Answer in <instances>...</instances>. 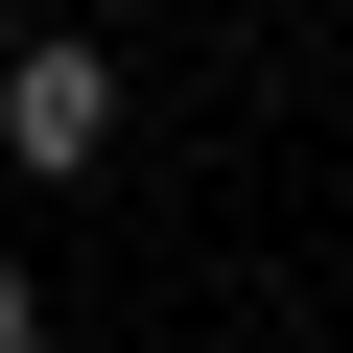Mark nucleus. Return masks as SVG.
Segmentation results:
<instances>
[{
  "instance_id": "nucleus-2",
  "label": "nucleus",
  "mask_w": 353,
  "mask_h": 353,
  "mask_svg": "<svg viewBox=\"0 0 353 353\" xmlns=\"http://www.w3.org/2000/svg\"><path fill=\"white\" fill-rule=\"evenodd\" d=\"M0 353H48V306H24V259H0Z\"/></svg>"
},
{
  "instance_id": "nucleus-1",
  "label": "nucleus",
  "mask_w": 353,
  "mask_h": 353,
  "mask_svg": "<svg viewBox=\"0 0 353 353\" xmlns=\"http://www.w3.org/2000/svg\"><path fill=\"white\" fill-rule=\"evenodd\" d=\"M94 141H118V48H94V24H0V165L71 189Z\"/></svg>"
}]
</instances>
